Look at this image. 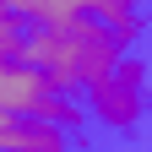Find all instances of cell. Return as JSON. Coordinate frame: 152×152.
Masks as SVG:
<instances>
[{
	"mask_svg": "<svg viewBox=\"0 0 152 152\" xmlns=\"http://www.w3.org/2000/svg\"><path fill=\"white\" fill-rule=\"evenodd\" d=\"M125 54L130 49H120V38L103 22H92V11H87V16H76V22H60V27H33L22 60L38 65L60 92L76 98V92H92L103 76H114Z\"/></svg>",
	"mask_w": 152,
	"mask_h": 152,
	"instance_id": "obj_1",
	"label": "cell"
},
{
	"mask_svg": "<svg viewBox=\"0 0 152 152\" xmlns=\"http://www.w3.org/2000/svg\"><path fill=\"white\" fill-rule=\"evenodd\" d=\"M0 114H11V120H49V125L71 130V136L87 120V109L76 103L71 92H60L27 60H0Z\"/></svg>",
	"mask_w": 152,
	"mask_h": 152,
	"instance_id": "obj_2",
	"label": "cell"
},
{
	"mask_svg": "<svg viewBox=\"0 0 152 152\" xmlns=\"http://www.w3.org/2000/svg\"><path fill=\"white\" fill-rule=\"evenodd\" d=\"M147 103H152V87H147V65L136 60V54H125V60H120V71H114V76H103V82L87 92V114H92L103 130L125 136V141L141 130Z\"/></svg>",
	"mask_w": 152,
	"mask_h": 152,
	"instance_id": "obj_3",
	"label": "cell"
},
{
	"mask_svg": "<svg viewBox=\"0 0 152 152\" xmlns=\"http://www.w3.org/2000/svg\"><path fill=\"white\" fill-rule=\"evenodd\" d=\"M82 136L49 125V120H11L0 114V152H76Z\"/></svg>",
	"mask_w": 152,
	"mask_h": 152,
	"instance_id": "obj_4",
	"label": "cell"
},
{
	"mask_svg": "<svg viewBox=\"0 0 152 152\" xmlns=\"http://www.w3.org/2000/svg\"><path fill=\"white\" fill-rule=\"evenodd\" d=\"M87 11H92V22H103L114 38H120V49H130L141 38V27H147L141 11L130 6V0H87Z\"/></svg>",
	"mask_w": 152,
	"mask_h": 152,
	"instance_id": "obj_5",
	"label": "cell"
}]
</instances>
